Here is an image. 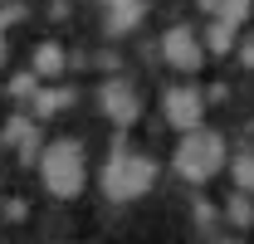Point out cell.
Returning <instances> with one entry per match:
<instances>
[{
	"mask_svg": "<svg viewBox=\"0 0 254 244\" xmlns=\"http://www.w3.org/2000/svg\"><path fill=\"white\" fill-rule=\"evenodd\" d=\"M103 195L108 200H137V195H147L152 181H157V161L152 156H127L123 142H113V156H108V166H103Z\"/></svg>",
	"mask_w": 254,
	"mask_h": 244,
	"instance_id": "cell-1",
	"label": "cell"
},
{
	"mask_svg": "<svg viewBox=\"0 0 254 244\" xmlns=\"http://www.w3.org/2000/svg\"><path fill=\"white\" fill-rule=\"evenodd\" d=\"M64 103H73V93H68V88H34V93H30L34 118H54Z\"/></svg>",
	"mask_w": 254,
	"mask_h": 244,
	"instance_id": "cell-8",
	"label": "cell"
},
{
	"mask_svg": "<svg viewBox=\"0 0 254 244\" xmlns=\"http://www.w3.org/2000/svg\"><path fill=\"white\" fill-rule=\"evenodd\" d=\"M195 5H200V10H220V0H195Z\"/></svg>",
	"mask_w": 254,
	"mask_h": 244,
	"instance_id": "cell-17",
	"label": "cell"
},
{
	"mask_svg": "<svg viewBox=\"0 0 254 244\" xmlns=\"http://www.w3.org/2000/svg\"><path fill=\"white\" fill-rule=\"evenodd\" d=\"M108 5V20H103V30L113 34V39H123V34H132L137 30V20H142V0H103Z\"/></svg>",
	"mask_w": 254,
	"mask_h": 244,
	"instance_id": "cell-7",
	"label": "cell"
},
{
	"mask_svg": "<svg viewBox=\"0 0 254 244\" xmlns=\"http://www.w3.org/2000/svg\"><path fill=\"white\" fill-rule=\"evenodd\" d=\"M161 59L171 63V68H181V73H200L205 44H200V34L190 30V25H171V30L161 34Z\"/></svg>",
	"mask_w": 254,
	"mask_h": 244,
	"instance_id": "cell-5",
	"label": "cell"
},
{
	"mask_svg": "<svg viewBox=\"0 0 254 244\" xmlns=\"http://www.w3.org/2000/svg\"><path fill=\"white\" fill-rule=\"evenodd\" d=\"M171 166L190 185H205L225 166V137L220 132H205V127H190L186 137H181V147H176V156H171Z\"/></svg>",
	"mask_w": 254,
	"mask_h": 244,
	"instance_id": "cell-2",
	"label": "cell"
},
{
	"mask_svg": "<svg viewBox=\"0 0 254 244\" xmlns=\"http://www.w3.org/2000/svg\"><path fill=\"white\" fill-rule=\"evenodd\" d=\"M98 103H103V113L118 122V127H132V122L142 118V98H137V88H127L123 78H108L103 93H98Z\"/></svg>",
	"mask_w": 254,
	"mask_h": 244,
	"instance_id": "cell-6",
	"label": "cell"
},
{
	"mask_svg": "<svg viewBox=\"0 0 254 244\" xmlns=\"http://www.w3.org/2000/svg\"><path fill=\"white\" fill-rule=\"evenodd\" d=\"M195 220H200V225H210V220H215V205H205V200H200V205H195Z\"/></svg>",
	"mask_w": 254,
	"mask_h": 244,
	"instance_id": "cell-16",
	"label": "cell"
},
{
	"mask_svg": "<svg viewBox=\"0 0 254 244\" xmlns=\"http://www.w3.org/2000/svg\"><path fill=\"white\" fill-rule=\"evenodd\" d=\"M34 83H39V73H20V78L10 83V93H15V98H30V93H34Z\"/></svg>",
	"mask_w": 254,
	"mask_h": 244,
	"instance_id": "cell-14",
	"label": "cell"
},
{
	"mask_svg": "<svg viewBox=\"0 0 254 244\" xmlns=\"http://www.w3.org/2000/svg\"><path fill=\"white\" fill-rule=\"evenodd\" d=\"M250 10H254V0H220V20H230V25H245L250 20Z\"/></svg>",
	"mask_w": 254,
	"mask_h": 244,
	"instance_id": "cell-13",
	"label": "cell"
},
{
	"mask_svg": "<svg viewBox=\"0 0 254 244\" xmlns=\"http://www.w3.org/2000/svg\"><path fill=\"white\" fill-rule=\"evenodd\" d=\"M205 49H210V54H230V49H235V25L215 15L210 30H205Z\"/></svg>",
	"mask_w": 254,
	"mask_h": 244,
	"instance_id": "cell-10",
	"label": "cell"
},
{
	"mask_svg": "<svg viewBox=\"0 0 254 244\" xmlns=\"http://www.w3.org/2000/svg\"><path fill=\"white\" fill-rule=\"evenodd\" d=\"M64 49L59 44H39V49H34V73H39V78H59L64 73Z\"/></svg>",
	"mask_w": 254,
	"mask_h": 244,
	"instance_id": "cell-9",
	"label": "cell"
},
{
	"mask_svg": "<svg viewBox=\"0 0 254 244\" xmlns=\"http://www.w3.org/2000/svg\"><path fill=\"white\" fill-rule=\"evenodd\" d=\"M0 63H5V25H0Z\"/></svg>",
	"mask_w": 254,
	"mask_h": 244,
	"instance_id": "cell-18",
	"label": "cell"
},
{
	"mask_svg": "<svg viewBox=\"0 0 254 244\" xmlns=\"http://www.w3.org/2000/svg\"><path fill=\"white\" fill-rule=\"evenodd\" d=\"M230 176H235V185H240V190H250V195H254V147H240V152H235Z\"/></svg>",
	"mask_w": 254,
	"mask_h": 244,
	"instance_id": "cell-11",
	"label": "cell"
},
{
	"mask_svg": "<svg viewBox=\"0 0 254 244\" xmlns=\"http://www.w3.org/2000/svg\"><path fill=\"white\" fill-rule=\"evenodd\" d=\"M225 215H230V225H254V205H250V190H240L235 185V195H230V205H225Z\"/></svg>",
	"mask_w": 254,
	"mask_h": 244,
	"instance_id": "cell-12",
	"label": "cell"
},
{
	"mask_svg": "<svg viewBox=\"0 0 254 244\" xmlns=\"http://www.w3.org/2000/svg\"><path fill=\"white\" fill-rule=\"evenodd\" d=\"M161 113H166V122L176 132H190V127L205 122V93L195 88V83H176V88L161 93Z\"/></svg>",
	"mask_w": 254,
	"mask_h": 244,
	"instance_id": "cell-4",
	"label": "cell"
},
{
	"mask_svg": "<svg viewBox=\"0 0 254 244\" xmlns=\"http://www.w3.org/2000/svg\"><path fill=\"white\" fill-rule=\"evenodd\" d=\"M39 176H44V185H49V195L73 200V195L83 190V147H78L73 137L49 142V152L39 156Z\"/></svg>",
	"mask_w": 254,
	"mask_h": 244,
	"instance_id": "cell-3",
	"label": "cell"
},
{
	"mask_svg": "<svg viewBox=\"0 0 254 244\" xmlns=\"http://www.w3.org/2000/svg\"><path fill=\"white\" fill-rule=\"evenodd\" d=\"M240 59H245V68H254V34H245V44H240Z\"/></svg>",
	"mask_w": 254,
	"mask_h": 244,
	"instance_id": "cell-15",
	"label": "cell"
}]
</instances>
